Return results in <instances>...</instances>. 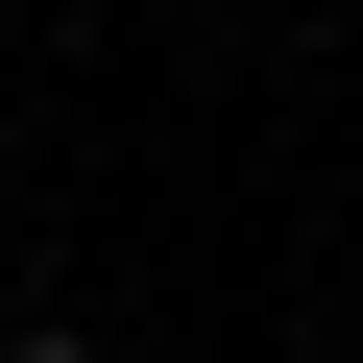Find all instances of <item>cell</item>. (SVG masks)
Wrapping results in <instances>:
<instances>
[{
  "label": "cell",
  "mask_w": 363,
  "mask_h": 363,
  "mask_svg": "<svg viewBox=\"0 0 363 363\" xmlns=\"http://www.w3.org/2000/svg\"><path fill=\"white\" fill-rule=\"evenodd\" d=\"M0 363H97V339H0Z\"/></svg>",
  "instance_id": "6da1fadb"
}]
</instances>
